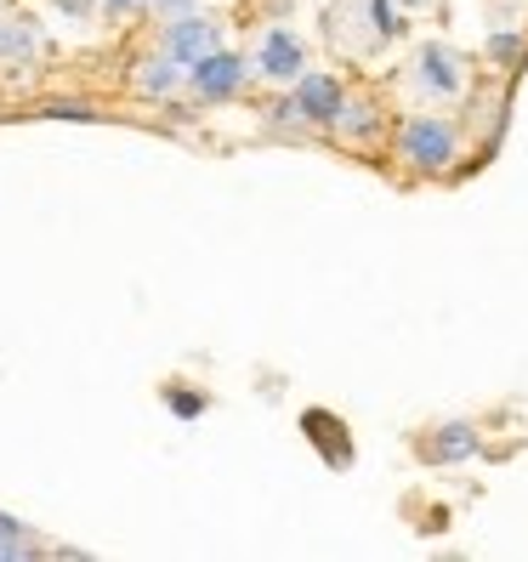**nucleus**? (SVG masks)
Masks as SVG:
<instances>
[{"label":"nucleus","instance_id":"nucleus-1","mask_svg":"<svg viewBox=\"0 0 528 562\" xmlns=\"http://www.w3.org/2000/svg\"><path fill=\"white\" fill-rule=\"evenodd\" d=\"M409 35L398 0H336L324 12V41L347 57H381Z\"/></svg>","mask_w":528,"mask_h":562},{"label":"nucleus","instance_id":"nucleus-2","mask_svg":"<svg viewBox=\"0 0 528 562\" xmlns=\"http://www.w3.org/2000/svg\"><path fill=\"white\" fill-rule=\"evenodd\" d=\"M398 159L420 177H438L460 159V125L449 114H409L398 125Z\"/></svg>","mask_w":528,"mask_h":562},{"label":"nucleus","instance_id":"nucleus-3","mask_svg":"<svg viewBox=\"0 0 528 562\" xmlns=\"http://www.w3.org/2000/svg\"><path fill=\"white\" fill-rule=\"evenodd\" d=\"M250 80H256V63L222 46V52L200 57V63L188 69V97H193V103H205V109H216V103H234V97H245Z\"/></svg>","mask_w":528,"mask_h":562},{"label":"nucleus","instance_id":"nucleus-4","mask_svg":"<svg viewBox=\"0 0 528 562\" xmlns=\"http://www.w3.org/2000/svg\"><path fill=\"white\" fill-rule=\"evenodd\" d=\"M467 57L443 41H426L409 63V86L426 97V103H454V97H467Z\"/></svg>","mask_w":528,"mask_h":562},{"label":"nucleus","instance_id":"nucleus-5","mask_svg":"<svg viewBox=\"0 0 528 562\" xmlns=\"http://www.w3.org/2000/svg\"><path fill=\"white\" fill-rule=\"evenodd\" d=\"M250 63H256V80H268V86H295L307 75V41L295 35L290 23H268L261 29V41H256V52H250Z\"/></svg>","mask_w":528,"mask_h":562},{"label":"nucleus","instance_id":"nucleus-6","mask_svg":"<svg viewBox=\"0 0 528 562\" xmlns=\"http://www.w3.org/2000/svg\"><path fill=\"white\" fill-rule=\"evenodd\" d=\"M159 52L177 57L182 69H193L200 57L222 52V23L211 12H188V18H165L159 23Z\"/></svg>","mask_w":528,"mask_h":562},{"label":"nucleus","instance_id":"nucleus-7","mask_svg":"<svg viewBox=\"0 0 528 562\" xmlns=\"http://www.w3.org/2000/svg\"><path fill=\"white\" fill-rule=\"evenodd\" d=\"M290 91H295V109H302L307 131H336V120H341V109H347V97H352L336 75H324V69H307Z\"/></svg>","mask_w":528,"mask_h":562},{"label":"nucleus","instance_id":"nucleus-8","mask_svg":"<svg viewBox=\"0 0 528 562\" xmlns=\"http://www.w3.org/2000/svg\"><path fill=\"white\" fill-rule=\"evenodd\" d=\"M131 91H137L143 103H171V97L188 91V69H182L177 57H165V52L154 46L148 57L131 63Z\"/></svg>","mask_w":528,"mask_h":562},{"label":"nucleus","instance_id":"nucleus-9","mask_svg":"<svg viewBox=\"0 0 528 562\" xmlns=\"http://www.w3.org/2000/svg\"><path fill=\"white\" fill-rule=\"evenodd\" d=\"M478 449H483V438H478L472 420H443V426L415 438V454L426 460V467H460V460H472Z\"/></svg>","mask_w":528,"mask_h":562},{"label":"nucleus","instance_id":"nucleus-10","mask_svg":"<svg viewBox=\"0 0 528 562\" xmlns=\"http://www.w3.org/2000/svg\"><path fill=\"white\" fill-rule=\"evenodd\" d=\"M46 52V29L35 12H7V46H0V63L7 69H29Z\"/></svg>","mask_w":528,"mask_h":562},{"label":"nucleus","instance_id":"nucleus-11","mask_svg":"<svg viewBox=\"0 0 528 562\" xmlns=\"http://www.w3.org/2000/svg\"><path fill=\"white\" fill-rule=\"evenodd\" d=\"M381 131H386V114H381L375 97H347V109H341V120H336V137H347V143H375Z\"/></svg>","mask_w":528,"mask_h":562},{"label":"nucleus","instance_id":"nucleus-12","mask_svg":"<svg viewBox=\"0 0 528 562\" xmlns=\"http://www.w3.org/2000/svg\"><path fill=\"white\" fill-rule=\"evenodd\" d=\"M46 540L35 535L29 522H18L12 512H0V562H23V557H41Z\"/></svg>","mask_w":528,"mask_h":562},{"label":"nucleus","instance_id":"nucleus-13","mask_svg":"<svg viewBox=\"0 0 528 562\" xmlns=\"http://www.w3.org/2000/svg\"><path fill=\"white\" fill-rule=\"evenodd\" d=\"M302 426H307V438L324 449V460H329V467H352V443H336V438H329V432H336V415H324V409H307L302 415Z\"/></svg>","mask_w":528,"mask_h":562},{"label":"nucleus","instance_id":"nucleus-14","mask_svg":"<svg viewBox=\"0 0 528 562\" xmlns=\"http://www.w3.org/2000/svg\"><path fill=\"white\" fill-rule=\"evenodd\" d=\"M159 398H165V409H171L177 420H200V415L211 409V392L188 386V381H171V386H159Z\"/></svg>","mask_w":528,"mask_h":562},{"label":"nucleus","instance_id":"nucleus-15","mask_svg":"<svg viewBox=\"0 0 528 562\" xmlns=\"http://www.w3.org/2000/svg\"><path fill=\"white\" fill-rule=\"evenodd\" d=\"M523 52H528V35H523V29H494V35L483 41V57L494 63V69H517Z\"/></svg>","mask_w":528,"mask_h":562},{"label":"nucleus","instance_id":"nucleus-16","mask_svg":"<svg viewBox=\"0 0 528 562\" xmlns=\"http://www.w3.org/2000/svg\"><path fill=\"white\" fill-rule=\"evenodd\" d=\"M46 7H52L63 23H75V29H91L97 18H103V0H46Z\"/></svg>","mask_w":528,"mask_h":562},{"label":"nucleus","instance_id":"nucleus-17","mask_svg":"<svg viewBox=\"0 0 528 562\" xmlns=\"http://www.w3.org/2000/svg\"><path fill=\"white\" fill-rule=\"evenodd\" d=\"M148 7H154V0H103V18L125 23V18H143Z\"/></svg>","mask_w":528,"mask_h":562},{"label":"nucleus","instance_id":"nucleus-18","mask_svg":"<svg viewBox=\"0 0 528 562\" xmlns=\"http://www.w3.org/2000/svg\"><path fill=\"white\" fill-rule=\"evenodd\" d=\"M46 120H103V114H97L91 103H52Z\"/></svg>","mask_w":528,"mask_h":562},{"label":"nucleus","instance_id":"nucleus-19","mask_svg":"<svg viewBox=\"0 0 528 562\" xmlns=\"http://www.w3.org/2000/svg\"><path fill=\"white\" fill-rule=\"evenodd\" d=\"M148 12H154V18L165 23V18H188V12H200V0H154Z\"/></svg>","mask_w":528,"mask_h":562},{"label":"nucleus","instance_id":"nucleus-20","mask_svg":"<svg viewBox=\"0 0 528 562\" xmlns=\"http://www.w3.org/2000/svg\"><path fill=\"white\" fill-rule=\"evenodd\" d=\"M404 12H432V7H443V0H398Z\"/></svg>","mask_w":528,"mask_h":562},{"label":"nucleus","instance_id":"nucleus-21","mask_svg":"<svg viewBox=\"0 0 528 562\" xmlns=\"http://www.w3.org/2000/svg\"><path fill=\"white\" fill-rule=\"evenodd\" d=\"M0 46H7V12H0Z\"/></svg>","mask_w":528,"mask_h":562}]
</instances>
